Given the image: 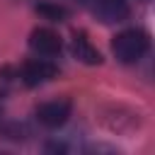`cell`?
Segmentation results:
<instances>
[{
    "instance_id": "1",
    "label": "cell",
    "mask_w": 155,
    "mask_h": 155,
    "mask_svg": "<svg viewBox=\"0 0 155 155\" xmlns=\"http://www.w3.org/2000/svg\"><path fill=\"white\" fill-rule=\"evenodd\" d=\"M150 51V34L140 27L121 29L111 39V56L121 65H136L140 63Z\"/></svg>"
},
{
    "instance_id": "2",
    "label": "cell",
    "mask_w": 155,
    "mask_h": 155,
    "mask_svg": "<svg viewBox=\"0 0 155 155\" xmlns=\"http://www.w3.org/2000/svg\"><path fill=\"white\" fill-rule=\"evenodd\" d=\"M78 2L102 24H124L131 17L128 0H78Z\"/></svg>"
},
{
    "instance_id": "3",
    "label": "cell",
    "mask_w": 155,
    "mask_h": 155,
    "mask_svg": "<svg viewBox=\"0 0 155 155\" xmlns=\"http://www.w3.org/2000/svg\"><path fill=\"white\" fill-rule=\"evenodd\" d=\"M73 116V102L70 99H51L36 107L34 119L41 128L46 131H58L68 124V119Z\"/></svg>"
},
{
    "instance_id": "4",
    "label": "cell",
    "mask_w": 155,
    "mask_h": 155,
    "mask_svg": "<svg viewBox=\"0 0 155 155\" xmlns=\"http://www.w3.org/2000/svg\"><path fill=\"white\" fill-rule=\"evenodd\" d=\"M56 78H58V65H56L51 58H41V56L27 61V63L22 65V70H19V80H22V85L29 87V90L41 87V85H46V82H51V80H56Z\"/></svg>"
},
{
    "instance_id": "5",
    "label": "cell",
    "mask_w": 155,
    "mask_h": 155,
    "mask_svg": "<svg viewBox=\"0 0 155 155\" xmlns=\"http://www.w3.org/2000/svg\"><path fill=\"white\" fill-rule=\"evenodd\" d=\"M27 44H29V51H31L34 56H41V58H56V56H61V51H63V39H61V34H56V31L48 29V27H36V29H31Z\"/></svg>"
},
{
    "instance_id": "6",
    "label": "cell",
    "mask_w": 155,
    "mask_h": 155,
    "mask_svg": "<svg viewBox=\"0 0 155 155\" xmlns=\"http://www.w3.org/2000/svg\"><path fill=\"white\" fill-rule=\"evenodd\" d=\"M70 53L82 65H99L104 61L99 48L90 41V36L85 31H73V36H70Z\"/></svg>"
},
{
    "instance_id": "7",
    "label": "cell",
    "mask_w": 155,
    "mask_h": 155,
    "mask_svg": "<svg viewBox=\"0 0 155 155\" xmlns=\"http://www.w3.org/2000/svg\"><path fill=\"white\" fill-rule=\"evenodd\" d=\"M34 12L48 22H65L70 19V7H65L63 2H56V0H41L34 5Z\"/></svg>"
},
{
    "instance_id": "8",
    "label": "cell",
    "mask_w": 155,
    "mask_h": 155,
    "mask_svg": "<svg viewBox=\"0 0 155 155\" xmlns=\"http://www.w3.org/2000/svg\"><path fill=\"white\" fill-rule=\"evenodd\" d=\"M0 131H2V138H7V140H27L29 138V131H27V126L24 124H7V126H0Z\"/></svg>"
},
{
    "instance_id": "9",
    "label": "cell",
    "mask_w": 155,
    "mask_h": 155,
    "mask_svg": "<svg viewBox=\"0 0 155 155\" xmlns=\"http://www.w3.org/2000/svg\"><path fill=\"white\" fill-rule=\"evenodd\" d=\"M46 150H48V153H65L68 148H65L63 143H58V140H53V143H48V145H46Z\"/></svg>"
}]
</instances>
